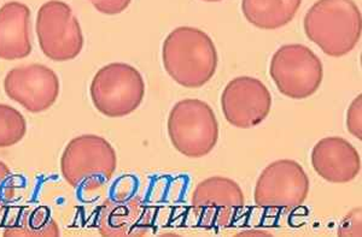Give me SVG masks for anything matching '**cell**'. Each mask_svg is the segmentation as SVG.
Listing matches in <instances>:
<instances>
[{
    "label": "cell",
    "instance_id": "obj_1",
    "mask_svg": "<svg viewBox=\"0 0 362 237\" xmlns=\"http://www.w3.org/2000/svg\"><path fill=\"white\" fill-rule=\"evenodd\" d=\"M162 61L167 74L185 88H201L213 78L218 56L208 34L194 27H177L165 37Z\"/></svg>",
    "mask_w": 362,
    "mask_h": 237
},
{
    "label": "cell",
    "instance_id": "obj_2",
    "mask_svg": "<svg viewBox=\"0 0 362 237\" xmlns=\"http://www.w3.org/2000/svg\"><path fill=\"white\" fill-rule=\"evenodd\" d=\"M309 40L329 57L350 54L360 41L361 13L353 0H317L303 20Z\"/></svg>",
    "mask_w": 362,
    "mask_h": 237
},
{
    "label": "cell",
    "instance_id": "obj_3",
    "mask_svg": "<svg viewBox=\"0 0 362 237\" xmlns=\"http://www.w3.org/2000/svg\"><path fill=\"white\" fill-rule=\"evenodd\" d=\"M117 168V157L112 143L88 134L69 141L61 158L63 177L73 188L90 193L112 180Z\"/></svg>",
    "mask_w": 362,
    "mask_h": 237
},
{
    "label": "cell",
    "instance_id": "obj_4",
    "mask_svg": "<svg viewBox=\"0 0 362 237\" xmlns=\"http://www.w3.org/2000/svg\"><path fill=\"white\" fill-rule=\"evenodd\" d=\"M168 136L173 147L189 158H203L214 150L218 123L213 109L199 99L177 102L168 116Z\"/></svg>",
    "mask_w": 362,
    "mask_h": 237
},
{
    "label": "cell",
    "instance_id": "obj_5",
    "mask_svg": "<svg viewBox=\"0 0 362 237\" xmlns=\"http://www.w3.org/2000/svg\"><path fill=\"white\" fill-rule=\"evenodd\" d=\"M90 95L102 115L110 119L126 117L144 100V78L134 66L110 63L97 71L90 82Z\"/></svg>",
    "mask_w": 362,
    "mask_h": 237
},
{
    "label": "cell",
    "instance_id": "obj_6",
    "mask_svg": "<svg viewBox=\"0 0 362 237\" xmlns=\"http://www.w3.org/2000/svg\"><path fill=\"white\" fill-rule=\"evenodd\" d=\"M269 75L281 95L300 100L317 93L324 78V68L307 46L290 44L273 54Z\"/></svg>",
    "mask_w": 362,
    "mask_h": 237
},
{
    "label": "cell",
    "instance_id": "obj_7",
    "mask_svg": "<svg viewBox=\"0 0 362 237\" xmlns=\"http://www.w3.org/2000/svg\"><path fill=\"white\" fill-rule=\"evenodd\" d=\"M37 40L42 54L51 61H73L83 49V34L69 5L49 0L39 8Z\"/></svg>",
    "mask_w": 362,
    "mask_h": 237
},
{
    "label": "cell",
    "instance_id": "obj_8",
    "mask_svg": "<svg viewBox=\"0 0 362 237\" xmlns=\"http://www.w3.org/2000/svg\"><path fill=\"white\" fill-rule=\"evenodd\" d=\"M309 178L300 164L280 159L269 164L256 182L254 199L261 209L290 211L308 197Z\"/></svg>",
    "mask_w": 362,
    "mask_h": 237
},
{
    "label": "cell",
    "instance_id": "obj_9",
    "mask_svg": "<svg viewBox=\"0 0 362 237\" xmlns=\"http://www.w3.org/2000/svg\"><path fill=\"white\" fill-rule=\"evenodd\" d=\"M191 206L198 226L208 230L226 228L244 207L243 190L227 177H209L194 188Z\"/></svg>",
    "mask_w": 362,
    "mask_h": 237
},
{
    "label": "cell",
    "instance_id": "obj_10",
    "mask_svg": "<svg viewBox=\"0 0 362 237\" xmlns=\"http://www.w3.org/2000/svg\"><path fill=\"white\" fill-rule=\"evenodd\" d=\"M221 109L230 126L239 129L257 127L271 112V93L257 78H235L223 90Z\"/></svg>",
    "mask_w": 362,
    "mask_h": 237
},
{
    "label": "cell",
    "instance_id": "obj_11",
    "mask_svg": "<svg viewBox=\"0 0 362 237\" xmlns=\"http://www.w3.org/2000/svg\"><path fill=\"white\" fill-rule=\"evenodd\" d=\"M5 93L32 114L49 110L59 95V78L44 64H28L10 70L4 78Z\"/></svg>",
    "mask_w": 362,
    "mask_h": 237
},
{
    "label": "cell",
    "instance_id": "obj_12",
    "mask_svg": "<svg viewBox=\"0 0 362 237\" xmlns=\"http://www.w3.org/2000/svg\"><path fill=\"white\" fill-rule=\"evenodd\" d=\"M156 209L141 198L119 195L104 201L97 213V228L104 237H143L153 231Z\"/></svg>",
    "mask_w": 362,
    "mask_h": 237
},
{
    "label": "cell",
    "instance_id": "obj_13",
    "mask_svg": "<svg viewBox=\"0 0 362 237\" xmlns=\"http://www.w3.org/2000/svg\"><path fill=\"white\" fill-rule=\"evenodd\" d=\"M310 159L317 175L329 183H348L356 178L361 170L356 148L338 136L325 138L317 142Z\"/></svg>",
    "mask_w": 362,
    "mask_h": 237
},
{
    "label": "cell",
    "instance_id": "obj_14",
    "mask_svg": "<svg viewBox=\"0 0 362 237\" xmlns=\"http://www.w3.org/2000/svg\"><path fill=\"white\" fill-rule=\"evenodd\" d=\"M32 54L30 10L18 1L0 8V59L17 61Z\"/></svg>",
    "mask_w": 362,
    "mask_h": 237
},
{
    "label": "cell",
    "instance_id": "obj_15",
    "mask_svg": "<svg viewBox=\"0 0 362 237\" xmlns=\"http://www.w3.org/2000/svg\"><path fill=\"white\" fill-rule=\"evenodd\" d=\"M300 4L302 0H242V11L256 28L274 30L288 25Z\"/></svg>",
    "mask_w": 362,
    "mask_h": 237
},
{
    "label": "cell",
    "instance_id": "obj_16",
    "mask_svg": "<svg viewBox=\"0 0 362 237\" xmlns=\"http://www.w3.org/2000/svg\"><path fill=\"white\" fill-rule=\"evenodd\" d=\"M5 237L61 236L57 221L46 206L21 207L5 225Z\"/></svg>",
    "mask_w": 362,
    "mask_h": 237
},
{
    "label": "cell",
    "instance_id": "obj_17",
    "mask_svg": "<svg viewBox=\"0 0 362 237\" xmlns=\"http://www.w3.org/2000/svg\"><path fill=\"white\" fill-rule=\"evenodd\" d=\"M27 122L20 111L0 104V148L15 146L25 138Z\"/></svg>",
    "mask_w": 362,
    "mask_h": 237
},
{
    "label": "cell",
    "instance_id": "obj_18",
    "mask_svg": "<svg viewBox=\"0 0 362 237\" xmlns=\"http://www.w3.org/2000/svg\"><path fill=\"white\" fill-rule=\"evenodd\" d=\"M17 176L13 175L8 165L0 160V213L8 209L16 198V189L18 187Z\"/></svg>",
    "mask_w": 362,
    "mask_h": 237
},
{
    "label": "cell",
    "instance_id": "obj_19",
    "mask_svg": "<svg viewBox=\"0 0 362 237\" xmlns=\"http://www.w3.org/2000/svg\"><path fill=\"white\" fill-rule=\"evenodd\" d=\"M346 128L351 135L362 140V95H358L350 104L346 112Z\"/></svg>",
    "mask_w": 362,
    "mask_h": 237
},
{
    "label": "cell",
    "instance_id": "obj_20",
    "mask_svg": "<svg viewBox=\"0 0 362 237\" xmlns=\"http://www.w3.org/2000/svg\"><path fill=\"white\" fill-rule=\"evenodd\" d=\"M338 236H361V207L350 211L346 217L343 218L338 229Z\"/></svg>",
    "mask_w": 362,
    "mask_h": 237
},
{
    "label": "cell",
    "instance_id": "obj_21",
    "mask_svg": "<svg viewBox=\"0 0 362 237\" xmlns=\"http://www.w3.org/2000/svg\"><path fill=\"white\" fill-rule=\"evenodd\" d=\"M131 1L132 0H90V4L95 6L97 11L110 16L124 13Z\"/></svg>",
    "mask_w": 362,
    "mask_h": 237
},
{
    "label": "cell",
    "instance_id": "obj_22",
    "mask_svg": "<svg viewBox=\"0 0 362 237\" xmlns=\"http://www.w3.org/2000/svg\"><path fill=\"white\" fill-rule=\"evenodd\" d=\"M202 1H209V3H215V1H221V0H202Z\"/></svg>",
    "mask_w": 362,
    "mask_h": 237
}]
</instances>
